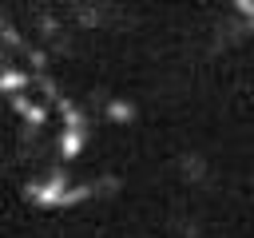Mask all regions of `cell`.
Returning <instances> with one entry per match:
<instances>
[{
  "instance_id": "obj_1",
  "label": "cell",
  "mask_w": 254,
  "mask_h": 238,
  "mask_svg": "<svg viewBox=\"0 0 254 238\" xmlns=\"http://www.w3.org/2000/svg\"><path fill=\"white\" fill-rule=\"evenodd\" d=\"M71 186V175H64V171H52L44 182H28L24 186V194L36 202V206H44V210H56L60 206V194Z\"/></svg>"
},
{
  "instance_id": "obj_2",
  "label": "cell",
  "mask_w": 254,
  "mask_h": 238,
  "mask_svg": "<svg viewBox=\"0 0 254 238\" xmlns=\"http://www.w3.org/2000/svg\"><path fill=\"white\" fill-rule=\"evenodd\" d=\"M8 103H12V111L28 123V127H44L48 123V107L40 103V99H32L28 91H20V95H8Z\"/></svg>"
},
{
  "instance_id": "obj_3",
  "label": "cell",
  "mask_w": 254,
  "mask_h": 238,
  "mask_svg": "<svg viewBox=\"0 0 254 238\" xmlns=\"http://www.w3.org/2000/svg\"><path fill=\"white\" fill-rule=\"evenodd\" d=\"M83 143H87V127H64L60 139H56V155L60 163H75L83 155Z\"/></svg>"
},
{
  "instance_id": "obj_4",
  "label": "cell",
  "mask_w": 254,
  "mask_h": 238,
  "mask_svg": "<svg viewBox=\"0 0 254 238\" xmlns=\"http://www.w3.org/2000/svg\"><path fill=\"white\" fill-rule=\"evenodd\" d=\"M20 91H32V71L0 63V95H20Z\"/></svg>"
},
{
  "instance_id": "obj_5",
  "label": "cell",
  "mask_w": 254,
  "mask_h": 238,
  "mask_svg": "<svg viewBox=\"0 0 254 238\" xmlns=\"http://www.w3.org/2000/svg\"><path fill=\"white\" fill-rule=\"evenodd\" d=\"M56 107H60V115H64V127H87L91 119H87V111L79 107V103H71V99H56Z\"/></svg>"
},
{
  "instance_id": "obj_6",
  "label": "cell",
  "mask_w": 254,
  "mask_h": 238,
  "mask_svg": "<svg viewBox=\"0 0 254 238\" xmlns=\"http://www.w3.org/2000/svg\"><path fill=\"white\" fill-rule=\"evenodd\" d=\"M103 115H107L111 123H131V119H135V103H127V99H111Z\"/></svg>"
}]
</instances>
